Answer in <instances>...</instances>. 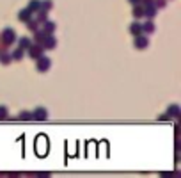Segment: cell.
Wrapping results in <instances>:
<instances>
[{
	"instance_id": "obj_26",
	"label": "cell",
	"mask_w": 181,
	"mask_h": 178,
	"mask_svg": "<svg viewBox=\"0 0 181 178\" xmlns=\"http://www.w3.org/2000/svg\"><path fill=\"white\" fill-rule=\"evenodd\" d=\"M132 4H140V0H130Z\"/></svg>"
},
{
	"instance_id": "obj_2",
	"label": "cell",
	"mask_w": 181,
	"mask_h": 178,
	"mask_svg": "<svg viewBox=\"0 0 181 178\" xmlns=\"http://www.w3.org/2000/svg\"><path fill=\"white\" fill-rule=\"evenodd\" d=\"M32 119H39V121H44V119H48V112H46V109H43V107H37V109L32 112Z\"/></svg>"
},
{
	"instance_id": "obj_13",
	"label": "cell",
	"mask_w": 181,
	"mask_h": 178,
	"mask_svg": "<svg viewBox=\"0 0 181 178\" xmlns=\"http://www.w3.org/2000/svg\"><path fill=\"white\" fill-rule=\"evenodd\" d=\"M142 14H144V9H142L139 4H135V7H133V16H135V18H140Z\"/></svg>"
},
{
	"instance_id": "obj_7",
	"label": "cell",
	"mask_w": 181,
	"mask_h": 178,
	"mask_svg": "<svg viewBox=\"0 0 181 178\" xmlns=\"http://www.w3.org/2000/svg\"><path fill=\"white\" fill-rule=\"evenodd\" d=\"M4 41H5V43L16 41V36H14V30H12V29H5V30H4Z\"/></svg>"
},
{
	"instance_id": "obj_14",
	"label": "cell",
	"mask_w": 181,
	"mask_h": 178,
	"mask_svg": "<svg viewBox=\"0 0 181 178\" xmlns=\"http://www.w3.org/2000/svg\"><path fill=\"white\" fill-rule=\"evenodd\" d=\"M43 23H44V32L46 34H50V32L55 30V23H52V21H43Z\"/></svg>"
},
{
	"instance_id": "obj_23",
	"label": "cell",
	"mask_w": 181,
	"mask_h": 178,
	"mask_svg": "<svg viewBox=\"0 0 181 178\" xmlns=\"http://www.w3.org/2000/svg\"><path fill=\"white\" fill-rule=\"evenodd\" d=\"M37 23H39L37 20H36V21H30V20H28V29H30V30H34V29L37 27Z\"/></svg>"
},
{
	"instance_id": "obj_22",
	"label": "cell",
	"mask_w": 181,
	"mask_h": 178,
	"mask_svg": "<svg viewBox=\"0 0 181 178\" xmlns=\"http://www.w3.org/2000/svg\"><path fill=\"white\" fill-rule=\"evenodd\" d=\"M21 55H23V50H21V48H18V50H16L11 57H14V59H21Z\"/></svg>"
},
{
	"instance_id": "obj_4",
	"label": "cell",
	"mask_w": 181,
	"mask_h": 178,
	"mask_svg": "<svg viewBox=\"0 0 181 178\" xmlns=\"http://www.w3.org/2000/svg\"><path fill=\"white\" fill-rule=\"evenodd\" d=\"M148 45H149V41H148V37H146V36H142V34L135 36V46H137V48L144 50V48H146Z\"/></svg>"
},
{
	"instance_id": "obj_16",
	"label": "cell",
	"mask_w": 181,
	"mask_h": 178,
	"mask_svg": "<svg viewBox=\"0 0 181 178\" xmlns=\"http://www.w3.org/2000/svg\"><path fill=\"white\" fill-rule=\"evenodd\" d=\"M142 32H148V34H149V32H155V25H153L151 21H148V23L142 27Z\"/></svg>"
},
{
	"instance_id": "obj_1",
	"label": "cell",
	"mask_w": 181,
	"mask_h": 178,
	"mask_svg": "<svg viewBox=\"0 0 181 178\" xmlns=\"http://www.w3.org/2000/svg\"><path fill=\"white\" fill-rule=\"evenodd\" d=\"M36 153L41 155V157H44V155L48 153V139H46V136H43V134L36 139Z\"/></svg>"
},
{
	"instance_id": "obj_6",
	"label": "cell",
	"mask_w": 181,
	"mask_h": 178,
	"mask_svg": "<svg viewBox=\"0 0 181 178\" xmlns=\"http://www.w3.org/2000/svg\"><path fill=\"white\" fill-rule=\"evenodd\" d=\"M43 46H39V45H36V46H28V55L30 57H34V59H37V57H41V53H43Z\"/></svg>"
},
{
	"instance_id": "obj_5",
	"label": "cell",
	"mask_w": 181,
	"mask_h": 178,
	"mask_svg": "<svg viewBox=\"0 0 181 178\" xmlns=\"http://www.w3.org/2000/svg\"><path fill=\"white\" fill-rule=\"evenodd\" d=\"M55 45H57V39H55V37H52V36L48 34V36H46V39L43 41V45H41V46H43L44 50H53V48H55Z\"/></svg>"
},
{
	"instance_id": "obj_17",
	"label": "cell",
	"mask_w": 181,
	"mask_h": 178,
	"mask_svg": "<svg viewBox=\"0 0 181 178\" xmlns=\"http://www.w3.org/2000/svg\"><path fill=\"white\" fill-rule=\"evenodd\" d=\"M180 114V109H178V105H172L171 109H169V112H167V116H178Z\"/></svg>"
},
{
	"instance_id": "obj_3",
	"label": "cell",
	"mask_w": 181,
	"mask_h": 178,
	"mask_svg": "<svg viewBox=\"0 0 181 178\" xmlns=\"http://www.w3.org/2000/svg\"><path fill=\"white\" fill-rule=\"evenodd\" d=\"M50 59L48 57H37V71H46L50 68Z\"/></svg>"
},
{
	"instance_id": "obj_11",
	"label": "cell",
	"mask_w": 181,
	"mask_h": 178,
	"mask_svg": "<svg viewBox=\"0 0 181 178\" xmlns=\"http://www.w3.org/2000/svg\"><path fill=\"white\" fill-rule=\"evenodd\" d=\"M46 36H48V34H46L44 30H41V32L37 30V32H36V36H34V39H36V43H37V45H43V41L46 39Z\"/></svg>"
},
{
	"instance_id": "obj_19",
	"label": "cell",
	"mask_w": 181,
	"mask_h": 178,
	"mask_svg": "<svg viewBox=\"0 0 181 178\" xmlns=\"http://www.w3.org/2000/svg\"><path fill=\"white\" fill-rule=\"evenodd\" d=\"M41 9H44V11L52 9V0H43L41 2Z\"/></svg>"
},
{
	"instance_id": "obj_25",
	"label": "cell",
	"mask_w": 181,
	"mask_h": 178,
	"mask_svg": "<svg viewBox=\"0 0 181 178\" xmlns=\"http://www.w3.org/2000/svg\"><path fill=\"white\" fill-rule=\"evenodd\" d=\"M156 4H158V5H156V7H164V5H165V0H158V2H156Z\"/></svg>"
},
{
	"instance_id": "obj_20",
	"label": "cell",
	"mask_w": 181,
	"mask_h": 178,
	"mask_svg": "<svg viewBox=\"0 0 181 178\" xmlns=\"http://www.w3.org/2000/svg\"><path fill=\"white\" fill-rule=\"evenodd\" d=\"M20 119H32V112H20Z\"/></svg>"
},
{
	"instance_id": "obj_15",
	"label": "cell",
	"mask_w": 181,
	"mask_h": 178,
	"mask_svg": "<svg viewBox=\"0 0 181 178\" xmlns=\"http://www.w3.org/2000/svg\"><path fill=\"white\" fill-rule=\"evenodd\" d=\"M28 46H30V39H28V37H21V39H20V48L25 50V48H28Z\"/></svg>"
},
{
	"instance_id": "obj_8",
	"label": "cell",
	"mask_w": 181,
	"mask_h": 178,
	"mask_svg": "<svg viewBox=\"0 0 181 178\" xmlns=\"http://www.w3.org/2000/svg\"><path fill=\"white\" fill-rule=\"evenodd\" d=\"M130 32H132L133 36H139V34H144V32H142V25H140L139 21H135V23H132V25H130Z\"/></svg>"
},
{
	"instance_id": "obj_12",
	"label": "cell",
	"mask_w": 181,
	"mask_h": 178,
	"mask_svg": "<svg viewBox=\"0 0 181 178\" xmlns=\"http://www.w3.org/2000/svg\"><path fill=\"white\" fill-rule=\"evenodd\" d=\"M27 9H28L30 12H32V11H39V9H41V2H39V0H30Z\"/></svg>"
},
{
	"instance_id": "obj_24",
	"label": "cell",
	"mask_w": 181,
	"mask_h": 178,
	"mask_svg": "<svg viewBox=\"0 0 181 178\" xmlns=\"http://www.w3.org/2000/svg\"><path fill=\"white\" fill-rule=\"evenodd\" d=\"M11 59H12L11 55H2V62H4V64H9V62H11Z\"/></svg>"
},
{
	"instance_id": "obj_10",
	"label": "cell",
	"mask_w": 181,
	"mask_h": 178,
	"mask_svg": "<svg viewBox=\"0 0 181 178\" xmlns=\"http://www.w3.org/2000/svg\"><path fill=\"white\" fill-rule=\"evenodd\" d=\"M18 18H20V21H23V23L28 21V20H30V11H28V9H21V11L18 12Z\"/></svg>"
},
{
	"instance_id": "obj_21",
	"label": "cell",
	"mask_w": 181,
	"mask_h": 178,
	"mask_svg": "<svg viewBox=\"0 0 181 178\" xmlns=\"http://www.w3.org/2000/svg\"><path fill=\"white\" fill-rule=\"evenodd\" d=\"M0 119H7V109L4 105H0Z\"/></svg>"
},
{
	"instance_id": "obj_9",
	"label": "cell",
	"mask_w": 181,
	"mask_h": 178,
	"mask_svg": "<svg viewBox=\"0 0 181 178\" xmlns=\"http://www.w3.org/2000/svg\"><path fill=\"white\" fill-rule=\"evenodd\" d=\"M144 12H146V16H148V18L155 16V14H156V7H155V4H153V2H149V4L146 5V11H144Z\"/></svg>"
},
{
	"instance_id": "obj_18",
	"label": "cell",
	"mask_w": 181,
	"mask_h": 178,
	"mask_svg": "<svg viewBox=\"0 0 181 178\" xmlns=\"http://www.w3.org/2000/svg\"><path fill=\"white\" fill-rule=\"evenodd\" d=\"M37 21H46V11H44V9H39V14H37Z\"/></svg>"
}]
</instances>
